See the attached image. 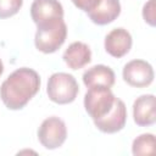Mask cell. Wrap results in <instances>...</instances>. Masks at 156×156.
Listing matches in <instances>:
<instances>
[{"label":"cell","mask_w":156,"mask_h":156,"mask_svg":"<svg viewBox=\"0 0 156 156\" xmlns=\"http://www.w3.org/2000/svg\"><path fill=\"white\" fill-rule=\"evenodd\" d=\"M155 151V136L151 133H144L136 136L132 145V152L135 156L151 155Z\"/></svg>","instance_id":"cell-14"},{"label":"cell","mask_w":156,"mask_h":156,"mask_svg":"<svg viewBox=\"0 0 156 156\" xmlns=\"http://www.w3.org/2000/svg\"><path fill=\"white\" fill-rule=\"evenodd\" d=\"M132 44L133 39L130 33L122 27L112 29L105 37V50L108 55L116 58L127 55L132 48Z\"/></svg>","instance_id":"cell-9"},{"label":"cell","mask_w":156,"mask_h":156,"mask_svg":"<svg viewBox=\"0 0 156 156\" xmlns=\"http://www.w3.org/2000/svg\"><path fill=\"white\" fill-rule=\"evenodd\" d=\"M30 17L37 26L63 18V7L58 0H34L30 6Z\"/></svg>","instance_id":"cell-8"},{"label":"cell","mask_w":156,"mask_h":156,"mask_svg":"<svg viewBox=\"0 0 156 156\" xmlns=\"http://www.w3.org/2000/svg\"><path fill=\"white\" fill-rule=\"evenodd\" d=\"M79 93V87L76 78L65 72H57L50 76L46 87L49 99L58 105L71 104L76 100Z\"/></svg>","instance_id":"cell-3"},{"label":"cell","mask_w":156,"mask_h":156,"mask_svg":"<svg viewBox=\"0 0 156 156\" xmlns=\"http://www.w3.org/2000/svg\"><path fill=\"white\" fill-rule=\"evenodd\" d=\"M133 117L134 122L140 127L152 126L156 122L155 95L145 94L136 98L133 104Z\"/></svg>","instance_id":"cell-10"},{"label":"cell","mask_w":156,"mask_h":156,"mask_svg":"<svg viewBox=\"0 0 156 156\" xmlns=\"http://www.w3.org/2000/svg\"><path fill=\"white\" fill-rule=\"evenodd\" d=\"M115 72L105 65H95L83 73V83L88 87H106L111 88L115 84Z\"/></svg>","instance_id":"cell-13"},{"label":"cell","mask_w":156,"mask_h":156,"mask_svg":"<svg viewBox=\"0 0 156 156\" xmlns=\"http://www.w3.org/2000/svg\"><path fill=\"white\" fill-rule=\"evenodd\" d=\"M121 13V2L119 0H101L98 6L88 12V17L93 23L98 26H105L113 22Z\"/></svg>","instance_id":"cell-11"},{"label":"cell","mask_w":156,"mask_h":156,"mask_svg":"<svg viewBox=\"0 0 156 156\" xmlns=\"http://www.w3.org/2000/svg\"><path fill=\"white\" fill-rule=\"evenodd\" d=\"M40 89L39 74L28 67L13 71L0 87V98L9 110H22Z\"/></svg>","instance_id":"cell-1"},{"label":"cell","mask_w":156,"mask_h":156,"mask_svg":"<svg viewBox=\"0 0 156 156\" xmlns=\"http://www.w3.org/2000/svg\"><path fill=\"white\" fill-rule=\"evenodd\" d=\"M67 38V26L63 18L37 26L34 38L35 48L44 54H52L57 51Z\"/></svg>","instance_id":"cell-2"},{"label":"cell","mask_w":156,"mask_h":156,"mask_svg":"<svg viewBox=\"0 0 156 156\" xmlns=\"http://www.w3.org/2000/svg\"><path fill=\"white\" fill-rule=\"evenodd\" d=\"M143 17L147 24L155 26V0H149L143 7Z\"/></svg>","instance_id":"cell-16"},{"label":"cell","mask_w":156,"mask_h":156,"mask_svg":"<svg viewBox=\"0 0 156 156\" xmlns=\"http://www.w3.org/2000/svg\"><path fill=\"white\" fill-rule=\"evenodd\" d=\"M116 96L111 88L106 87H91L88 89L84 96V107L87 113L93 121L100 119L106 116L115 104Z\"/></svg>","instance_id":"cell-4"},{"label":"cell","mask_w":156,"mask_h":156,"mask_svg":"<svg viewBox=\"0 0 156 156\" xmlns=\"http://www.w3.org/2000/svg\"><path fill=\"white\" fill-rule=\"evenodd\" d=\"M122 76L128 85L145 88L154 80V68L144 60H132L124 65Z\"/></svg>","instance_id":"cell-6"},{"label":"cell","mask_w":156,"mask_h":156,"mask_svg":"<svg viewBox=\"0 0 156 156\" xmlns=\"http://www.w3.org/2000/svg\"><path fill=\"white\" fill-rule=\"evenodd\" d=\"M62 58L71 69H80L91 61V50L85 43L74 41L66 49Z\"/></svg>","instance_id":"cell-12"},{"label":"cell","mask_w":156,"mask_h":156,"mask_svg":"<svg viewBox=\"0 0 156 156\" xmlns=\"http://www.w3.org/2000/svg\"><path fill=\"white\" fill-rule=\"evenodd\" d=\"M126 122H127V107L121 99L116 98L115 104L110 110V112L102 118L94 121V124L100 132L113 134L122 130L126 126Z\"/></svg>","instance_id":"cell-7"},{"label":"cell","mask_w":156,"mask_h":156,"mask_svg":"<svg viewBox=\"0 0 156 156\" xmlns=\"http://www.w3.org/2000/svg\"><path fill=\"white\" fill-rule=\"evenodd\" d=\"M67 138V128L65 122L56 117L51 116L44 119L38 129V139L40 144L49 150H55L65 143Z\"/></svg>","instance_id":"cell-5"},{"label":"cell","mask_w":156,"mask_h":156,"mask_svg":"<svg viewBox=\"0 0 156 156\" xmlns=\"http://www.w3.org/2000/svg\"><path fill=\"white\" fill-rule=\"evenodd\" d=\"M2 72H4V65H2V61L0 58V76L2 74Z\"/></svg>","instance_id":"cell-18"},{"label":"cell","mask_w":156,"mask_h":156,"mask_svg":"<svg viewBox=\"0 0 156 156\" xmlns=\"http://www.w3.org/2000/svg\"><path fill=\"white\" fill-rule=\"evenodd\" d=\"M100 1L101 0H72V2L74 4V6L78 7L79 10H82V11H84L85 13L93 11L98 6V4Z\"/></svg>","instance_id":"cell-17"},{"label":"cell","mask_w":156,"mask_h":156,"mask_svg":"<svg viewBox=\"0 0 156 156\" xmlns=\"http://www.w3.org/2000/svg\"><path fill=\"white\" fill-rule=\"evenodd\" d=\"M23 5V0H0V18L15 16Z\"/></svg>","instance_id":"cell-15"}]
</instances>
